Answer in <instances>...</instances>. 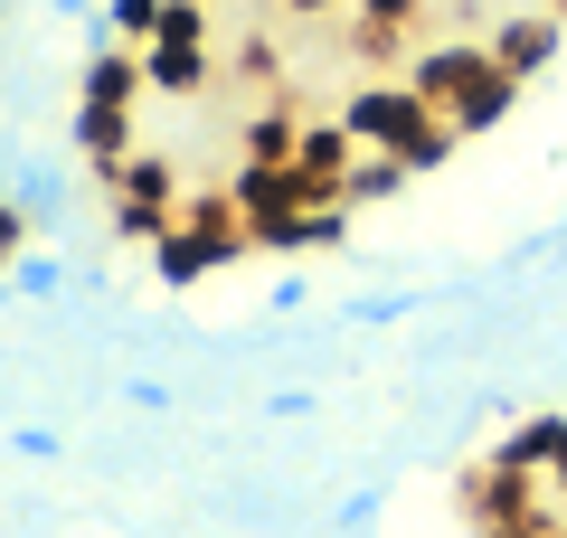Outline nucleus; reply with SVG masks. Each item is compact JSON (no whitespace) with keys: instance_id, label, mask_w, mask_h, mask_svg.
I'll use <instances>...</instances> for the list:
<instances>
[{"instance_id":"11","label":"nucleus","mask_w":567,"mask_h":538,"mask_svg":"<svg viewBox=\"0 0 567 538\" xmlns=\"http://www.w3.org/2000/svg\"><path fill=\"white\" fill-rule=\"evenodd\" d=\"M406 189H416V170H406L398 152H360V161L341 170V199H350V208H388V199H406Z\"/></svg>"},{"instance_id":"23","label":"nucleus","mask_w":567,"mask_h":538,"mask_svg":"<svg viewBox=\"0 0 567 538\" xmlns=\"http://www.w3.org/2000/svg\"><path fill=\"white\" fill-rule=\"evenodd\" d=\"M350 10H360L369 29H416L425 20V0H350Z\"/></svg>"},{"instance_id":"18","label":"nucleus","mask_w":567,"mask_h":538,"mask_svg":"<svg viewBox=\"0 0 567 538\" xmlns=\"http://www.w3.org/2000/svg\"><path fill=\"white\" fill-rule=\"evenodd\" d=\"M29 246H39V218L20 208V189H0V275H10V265H20Z\"/></svg>"},{"instance_id":"8","label":"nucleus","mask_w":567,"mask_h":538,"mask_svg":"<svg viewBox=\"0 0 567 538\" xmlns=\"http://www.w3.org/2000/svg\"><path fill=\"white\" fill-rule=\"evenodd\" d=\"M520 95H529L520 76H502V66H473V76H464V95L445 104V123H454L464 142H483V133H502V123L520 114Z\"/></svg>"},{"instance_id":"3","label":"nucleus","mask_w":567,"mask_h":538,"mask_svg":"<svg viewBox=\"0 0 567 538\" xmlns=\"http://www.w3.org/2000/svg\"><path fill=\"white\" fill-rule=\"evenodd\" d=\"M142 256H152V283H162V293H199V283L218 275V265H237V256H246V246H227V237H208V227L171 218L162 237L142 246Z\"/></svg>"},{"instance_id":"2","label":"nucleus","mask_w":567,"mask_h":538,"mask_svg":"<svg viewBox=\"0 0 567 538\" xmlns=\"http://www.w3.org/2000/svg\"><path fill=\"white\" fill-rule=\"evenodd\" d=\"M331 114H341V133L360 142V152H406V133H416L435 104H425L406 76H360L341 104H331Z\"/></svg>"},{"instance_id":"30","label":"nucleus","mask_w":567,"mask_h":538,"mask_svg":"<svg viewBox=\"0 0 567 538\" xmlns=\"http://www.w3.org/2000/svg\"><path fill=\"white\" fill-rule=\"evenodd\" d=\"M483 538H548V529H483ZM558 538H567V529H558Z\"/></svg>"},{"instance_id":"9","label":"nucleus","mask_w":567,"mask_h":538,"mask_svg":"<svg viewBox=\"0 0 567 538\" xmlns=\"http://www.w3.org/2000/svg\"><path fill=\"white\" fill-rule=\"evenodd\" d=\"M142 85L171 95V104H199L208 85H218V58H208V48H181V39H152L142 48Z\"/></svg>"},{"instance_id":"10","label":"nucleus","mask_w":567,"mask_h":538,"mask_svg":"<svg viewBox=\"0 0 567 538\" xmlns=\"http://www.w3.org/2000/svg\"><path fill=\"white\" fill-rule=\"evenodd\" d=\"M558 444H567V416H520V425H502V444H492L483 463H502V473H548Z\"/></svg>"},{"instance_id":"25","label":"nucleus","mask_w":567,"mask_h":538,"mask_svg":"<svg viewBox=\"0 0 567 538\" xmlns=\"http://www.w3.org/2000/svg\"><path fill=\"white\" fill-rule=\"evenodd\" d=\"M123 406H142V416H171V387H162V379H123Z\"/></svg>"},{"instance_id":"22","label":"nucleus","mask_w":567,"mask_h":538,"mask_svg":"<svg viewBox=\"0 0 567 538\" xmlns=\"http://www.w3.org/2000/svg\"><path fill=\"white\" fill-rule=\"evenodd\" d=\"M406 312H416V293H360V302H350V331H379V321H406Z\"/></svg>"},{"instance_id":"17","label":"nucleus","mask_w":567,"mask_h":538,"mask_svg":"<svg viewBox=\"0 0 567 538\" xmlns=\"http://www.w3.org/2000/svg\"><path fill=\"white\" fill-rule=\"evenodd\" d=\"M152 39H181V48H208V0H162V20H152ZM142 39V48H152Z\"/></svg>"},{"instance_id":"28","label":"nucleus","mask_w":567,"mask_h":538,"mask_svg":"<svg viewBox=\"0 0 567 538\" xmlns=\"http://www.w3.org/2000/svg\"><path fill=\"white\" fill-rule=\"evenodd\" d=\"M48 10H58V20H104L95 0H48Z\"/></svg>"},{"instance_id":"24","label":"nucleus","mask_w":567,"mask_h":538,"mask_svg":"<svg viewBox=\"0 0 567 538\" xmlns=\"http://www.w3.org/2000/svg\"><path fill=\"white\" fill-rule=\"evenodd\" d=\"M10 454L20 463H58V435H48V425H10Z\"/></svg>"},{"instance_id":"14","label":"nucleus","mask_w":567,"mask_h":538,"mask_svg":"<svg viewBox=\"0 0 567 538\" xmlns=\"http://www.w3.org/2000/svg\"><path fill=\"white\" fill-rule=\"evenodd\" d=\"M454 152H464V133H454L445 114H425L416 133H406V152H398V161H406L416 179H435V170H454Z\"/></svg>"},{"instance_id":"29","label":"nucleus","mask_w":567,"mask_h":538,"mask_svg":"<svg viewBox=\"0 0 567 538\" xmlns=\"http://www.w3.org/2000/svg\"><path fill=\"white\" fill-rule=\"evenodd\" d=\"M539 256H558V265H567V218H558V227L539 237Z\"/></svg>"},{"instance_id":"31","label":"nucleus","mask_w":567,"mask_h":538,"mask_svg":"<svg viewBox=\"0 0 567 538\" xmlns=\"http://www.w3.org/2000/svg\"><path fill=\"white\" fill-rule=\"evenodd\" d=\"M539 10H548V20H567V0H539Z\"/></svg>"},{"instance_id":"13","label":"nucleus","mask_w":567,"mask_h":538,"mask_svg":"<svg viewBox=\"0 0 567 538\" xmlns=\"http://www.w3.org/2000/svg\"><path fill=\"white\" fill-rule=\"evenodd\" d=\"M293 161H303L312 179H331V189H341V170L360 161V142L341 133V114H303V142H293Z\"/></svg>"},{"instance_id":"26","label":"nucleus","mask_w":567,"mask_h":538,"mask_svg":"<svg viewBox=\"0 0 567 538\" xmlns=\"http://www.w3.org/2000/svg\"><path fill=\"white\" fill-rule=\"evenodd\" d=\"M284 20H331V10H350V0H275Z\"/></svg>"},{"instance_id":"27","label":"nucleus","mask_w":567,"mask_h":538,"mask_svg":"<svg viewBox=\"0 0 567 538\" xmlns=\"http://www.w3.org/2000/svg\"><path fill=\"white\" fill-rule=\"evenodd\" d=\"M539 482H548V500H567V444H558V463H548Z\"/></svg>"},{"instance_id":"5","label":"nucleus","mask_w":567,"mask_h":538,"mask_svg":"<svg viewBox=\"0 0 567 538\" xmlns=\"http://www.w3.org/2000/svg\"><path fill=\"white\" fill-rule=\"evenodd\" d=\"M152 85H142V48H123L114 29L95 20V39H85L76 58V104H142Z\"/></svg>"},{"instance_id":"6","label":"nucleus","mask_w":567,"mask_h":538,"mask_svg":"<svg viewBox=\"0 0 567 538\" xmlns=\"http://www.w3.org/2000/svg\"><path fill=\"white\" fill-rule=\"evenodd\" d=\"M66 152H76L95 179H114L123 161L142 152L133 142V104H76V114H66Z\"/></svg>"},{"instance_id":"15","label":"nucleus","mask_w":567,"mask_h":538,"mask_svg":"<svg viewBox=\"0 0 567 538\" xmlns=\"http://www.w3.org/2000/svg\"><path fill=\"white\" fill-rule=\"evenodd\" d=\"M48 293H66V265L48 256V246H29V256L0 275V302H48Z\"/></svg>"},{"instance_id":"1","label":"nucleus","mask_w":567,"mask_h":538,"mask_svg":"<svg viewBox=\"0 0 567 538\" xmlns=\"http://www.w3.org/2000/svg\"><path fill=\"white\" fill-rule=\"evenodd\" d=\"M95 189H104V218H114L123 246H152L171 218H181V161L171 152H133L114 179H95Z\"/></svg>"},{"instance_id":"4","label":"nucleus","mask_w":567,"mask_h":538,"mask_svg":"<svg viewBox=\"0 0 567 538\" xmlns=\"http://www.w3.org/2000/svg\"><path fill=\"white\" fill-rule=\"evenodd\" d=\"M483 48H492V66L502 76H548L558 66V48H567V20H548V10H511V20H492L483 29Z\"/></svg>"},{"instance_id":"20","label":"nucleus","mask_w":567,"mask_h":538,"mask_svg":"<svg viewBox=\"0 0 567 538\" xmlns=\"http://www.w3.org/2000/svg\"><path fill=\"white\" fill-rule=\"evenodd\" d=\"M246 237H256V256H312V246H303V208H284V218H256Z\"/></svg>"},{"instance_id":"7","label":"nucleus","mask_w":567,"mask_h":538,"mask_svg":"<svg viewBox=\"0 0 567 538\" xmlns=\"http://www.w3.org/2000/svg\"><path fill=\"white\" fill-rule=\"evenodd\" d=\"M473 66H492V48H483V39H435V48H406V66H398V76L416 85V95L435 104V114H445V104L464 95V76H473Z\"/></svg>"},{"instance_id":"16","label":"nucleus","mask_w":567,"mask_h":538,"mask_svg":"<svg viewBox=\"0 0 567 538\" xmlns=\"http://www.w3.org/2000/svg\"><path fill=\"white\" fill-rule=\"evenodd\" d=\"M10 189H20V208H29L39 227L66 208V170H58V161H20V179H10Z\"/></svg>"},{"instance_id":"19","label":"nucleus","mask_w":567,"mask_h":538,"mask_svg":"<svg viewBox=\"0 0 567 538\" xmlns=\"http://www.w3.org/2000/svg\"><path fill=\"white\" fill-rule=\"evenodd\" d=\"M227 85H284V48L275 39H246L237 58H227Z\"/></svg>"},{"instance_id":"21","label":"nucleus","mask_w":567,"mask_h":538,"mask_svg":"<svg viewBox=\"0 0 567 538\" xmlns=\"http://www.w3.org/2000/svg\"><path fill=\"white\" fill-rule=\"evenodd\" d=\"M152 20H162V0H104V29H114L123 48H142V39H152Z\"/></svg>"},{"instance_id":"12","label":"nucleus","mask_w":567,"mask_h":538,"mask_svg":"<svg viewBox=\"0 0 567 538\" xmlns=\"http://www.w3.org/2000/svg\"><path fill=\"white\" fill-rule=\"evenodd\" d=\"M293 142H303V114L293 104H256L237 123V161H293Z\"/></svg>"}]
</instances>
